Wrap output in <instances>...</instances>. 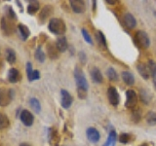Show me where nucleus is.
Returning <instances> with one entry per match:
<instances>
[{"label": "nucleus", "mask_w": 156, "mask_h": 146, "mask_svg": "<svg viewBox=\"0 0 156 146\" xmlns=\"http://www.w3.org/2000/svg\"><path fill=\"white\" fill-rule=\"evenodd\" d=\"M14 97V90L9 88H0V106H7Z\"/></svg>", "instance_id": "4"}, {"label": "nucleus", "mask_w": 156, "mask_h": 146, "mask_svg": "<svg viewBox=\"0 0 156 146\" xmlns=\"http://www.w3.org/2000/svg\"><path fill=\"white\" fill-rule=\"evenodd\" d=\"M5 55H6V61L10 64H14L17 61V55L16 52L14 51V49L12 48H7L5 51Z\"/></svg>", "instance_id": "22"}, {"label": "nucleus", "mask_w": 156, "mask_h": 146, "mask_svg": "<svg viewBox=\"0 0 156 146\" xmlns=\"http://www.w3.org/2000/svg\"><path fill=\"white\" fill-rule=\"evenodd\" d=\"M140 99H141V101L144 102V103L147 104L148 102L150 101V99H151L150 95L148 94L147 91H146V90L141 89V90H140Z\"/></svg>", "instance_id": "33"}, {"label": "nucleus", "mask_w": 156, "mask_h": 146, "mask_svg": "<svg viewBox=\"0 0 156 146\" xmlns=\"http://www.w3.org/2000/svg\"><path fill=\"white\" fill-rule=\"evenodd\" d=\"M17 27H18L19 33H20V35H21L22 39L23 41H26L29 37V35H30V30H29V28L23 23H19Z\"/></svg>", "instance_id": "20"}, {"label": "nucleus", "mask_w": 156, "mask_h": 146, "mask_svg": "<svg viewBox=\"0 0 156 146\" xmlns=\"http://www.w3.org/2000/svg\"><path fill=\"white\" fill-rule=\"evenodd\" d=\"M121 77H122V80L125 82L126 85L128 86H132L135 84V77L134 75L132 74L131 72L129 71H123L121 73Z\"/></svg>", "instance_id": "21"}, {"label": "nucleus", "mask_w": 156, "mask_h": 146, "mask_svg": "<svg viewBox=\"0 0 156 146\" xmlns=\"http://www.w3.org/2000/svg\"><path fill=\"white\" fill-rule=\"evenodd\" d=\"M29 104H30L32 110L35 112V113L39 114L41 111V104L39 100L36 99V97H31L30 99H29Z\"/></svg>", "instance_id": "27"}, {"label": "nucleus", "mask_w": 156, "mask_h": 146, "mask_svg": "<svg viewBox=\"0 0 156 146\" xmlns=\"http://www.w3.org/2000/svg\"><path fill=\"white\" fill-rule=\"evenodd\" d=\"M81 31H82V36H83V38L85 39V41L87 43L91 44V45H93V39H92V37L90 35V33L88 32V30H86L85 28H83Z\"/></svg>", "instance_id": "36"}, {"label": "nucleus", "mask_w": 156, "mask_h": 146, "mask_svg": "<svg viewBox=\"0 0 156 146\" xmlns=\"http://www.w3.org/2000/svg\"><path fill=\"white\" fill-rule=\"evenodd\" d=\"M96 9H97V1H93V12L96 13Z\"/></svg>", "instance_id": "44"}, {"label": "nucleus", "mask_w": 156, "mask_h": 146, "mask_svg": "<svg viewBox=\"0 0 156 146\" xmlns=\"http://www.w3.org/2000/svg\"><path fill=\"white\" fill-rule=\"evenodd\" d=\"M53 13H54V7L52 5H45V6L41 9V11L39 12L38 23L44 24L49 19V18L52 16Z\"/></svg>", "instance_id": "6"}, {"label": "nucleus", "mask_w": 156, "mask_h": 146, "mask_svg": "<svg viewBox=\"0 0 156 146\" xmlns=\"http://www.w3.org/2000/svg\"><path fill=\"white\" fill-rule=\"evenodd\" d=\"M136 103H138V96H136V92L134 90H127L126 92V102L125 106L128 108L133 109L136 107Z\"/></svg>", "instance_id": "8"}, {"label": "nucleus", "mask_w": 156, "mask_h": 146, "mask_svg": "<svg viewBox=\"0 0 156 146\" xmlns=\"http://www.w3.org/2000/svg\"><path fill=\"white\" fill-rule=\"evenodd\" d=\"M74 78H75V82L77 88H82V89H86L88 90L89 85H88V82L86 79V76L83 72L82 68L79 66H76L74 69Z\"/></svg>", "instance_id": "5"}, {"label": "nucleus", "mask_w": 156, "mask_h": 146, "mask_svg": "<svg viewBox=\"0 0 156 146\" xmlns=\"http://www.w3.org/2000/svg\"><path fill=\"white\" fill-rule=\"evenodd\" d=\"M20 119H21L22 123L26 127H31L34 122V116L29 110L23 109L20 113Z\"/></svg>", "instance_id": "10"}, {"label": "nucleus", "mask_w": 156, "mask_h": 146, "mask_svg": "<svg viewBox=\"0 0 156 146\" xmlns=\"http://www.w3.org/2000/svg\"><path fill=\"white\" fill-rule=\"evenodd\" d=\"M40 9V2L39 1H30L27 6V13L29 15H35Z\"/></svg>", "instance_id": "24"}, {"label": "nucleus", "mask_w": 156, "mask_h": 146, "mask_svg": "<svg viewBox=\"0 0 156 146\" xmlns=\"http://www.w3.org/2000/svg\"><path fill=\"white\" fill-rule=\"evenodd\" d=\"M48 28H49V30H50L53 34H55V35L62 36L66 31V23L62 19H60V18L51 19L50 21H49Z\"/></svg>", "instance_id": "1"}, {"label": "nucleus", "mask_w": 156, "mask_h": 146, "mask_svg": "<svg viewBox=\"0 0 156 146\" xmlns=\"http://www.w3.org/2000/svg\"><path fill=\"white\" fill-rule=\"evenodd\" d=\"M20 146H32L31 144H29V143H27V142H23V143H21L20 144Z\"/></svg>", "instance_id": "45"}, {"label": "nucleus", "mask_w": 156, "mask_h": 146, "mask_svg": "<svg viewBox=\"0 0 156 146\" xmlns=\"http://www.w3.org/2000/svg\"><path fill=\"white\" fill-rule=\"evenodd\" d=\"M7 78H8V81L10 83H18L22 80V74L17 68L12 67L8 70Z\"/></svg>", "instance_id": "15"}, {"label": "nucleus", "mask_w": 156, "mask_h": 146, "mask_svg": "<svg viewBox=\"0 0 156 146\" xmlns=\"http://www.w3.org/2000/svg\"><path fill=\"white\" fill-rule=\"evenodd\" d=\"M123 23L126 27L132 29V28L136 27V21L135 17L131 13H126L123 16Z\"/></svg>", "instance_id": "16"}, {"label": "nucleus", "mask_w": 156, "mask_h": 146, "mask_svg": "<svg viewBox=\"0 0 156 146\" xmlns=\"http://www.w3.org/2000/svg\"><path fill=\"white\" fill-rule=\"evenodd\" d=\"M56 46L58 48V50L60 53H63L66 52L67 49H68V42H67V39L66 36H60L56 41Z\"/></svg>", "instance_id": "19"}, {"label": "nucleus", "mask_w": 156, "mask_h": 146, "mask_svg": "<svg viewBox=\"0 0 156 146\" xmlns=\"http://www.w3.org/2000/svg\"><path fill=\"white\" fill-rule=\"evenodd\" d=\"M136 69H138V72L140 73V75L144 78V79L147 80L149 79L150 77V70H149V67L147 64H144V63H138L136 64Z\"/></svg>", "instance_id": "17"}, {"label": "nucleus", "mask_w": 156, "mask_h": 146, "mask_svg": "<svg viewBox=\"0 0 156 146\" xmlns=\"http://www.w3.org/2000/svg\"><path fill=\"white\" fill-rule=\"evenodd\" d=\"M16 4H17V6L19 7L20 11H21V13H23V6L22 5L21 1H19V0H17V1H16Z\"/></svg>", "instance_id": "42"}, {"label": "nucleus", "mask_w": 156, "mask_h": 146, "mask_svg": "<svg viewBox=\"0 0 156 146\" xmlns=\"http://www.w3.org/2000/svg\"><path fill=\"white\" fill-rule=\"evenodd\" d=\"M39 41H38V47H41V45L43 43H45L47 41V35L45 33H40L39 34Z\"/></svg>", "instance_id": "40"}, {"label": "nucleus", "mask_w": 156, "mask_h": 146, "mask_svg": "<svg viewBox=\"0 0 156 146\" xmlns=\"http://www.w3.org/2000/svg\"><path fill=\"white\" fill-rule=\"evenodd\" d=\"M61 96H62L61 103H62V108L68 109L71 106L72 102H73V97H72V96L66 90H65V89H62L61 91Z\"/></svg>", "instance_id": "11"}, {"label": "nucleus", "mask_w": 156, "mask_h": 146, "mask_svg": "<svg viewBox=\"0 0 156 146\" xmlns=\"http://www.w3.org/2000/svg\"><path fill=\"white\" fill-rule=\"evenodd\" d=\"M105 2L108 3L109 5H114V4L119 3L118 1H117V0H105Z\"/></svg>", "instance_id": "43"}, {"label": "nucleus", "mask_w": 156, "mask_h": 146, "mask_svg": "<svg viewBox=\"0 0 156 146\" xmlns=\"http://www.w3.org/2000/svg\"><path fill=\"white\" fill-rule=\"evenodd\" d=\"M10 126V120L3 112H0V130L7 129Z\"/></svg>", "instance_id": "30"}, {"label": "nucleus", "mask_w": 156, "mask_h": 146, "mask_svg": "<svg viewBox=\"0 0 156 146\" xmlns=\"http://www.w3.org/2000/svg\"><path fill=\"white\" fill-rule=\"evenodd\" d=\"M90 75L92 80L94 81L95 83H98V84H101V83L104 81V76H102L101 71L99 69L98 67H93L91 71H90Z\"/></svg>", "instance_id": "18"}, {"label": "nucleus", "mask_w": 156, "mask_h": 146, "mask_svg": "<svg viewBox=\"0 0 156 146\" xmlns=\"http://www.w3.org/2000/svg\"><path fill=\"white\" fill-rule=\"evenodd\" d=\"M86 135L88 140L92 143H97L99 142L101 139V134L100 131L98 130L96 128H93V127H90L86 130Z\"/></svg>", "instance_id": "12"}, {"label": "nucleus", "mask_w": 156, "mask_h": 146, "mask_svg": "<svg viewBox=\"0 0 156 146\" xmlns=\"http://www.w3.org/2000/svg\"><path fill=\"white\" fill-rule=\"evenodd\" d=\"M48 140L52 146H58L61 142V135L58 134L57 128L51 127L48 130Z\"/></svg>", "instance_id": "7"}, {"label": "nucleus", "mask_w": 156, "mask_h": 146, "mask_svg": "<svg viewBox=\"0 0 156 146\" xmlns=\"http://www.w3.org/2000/svg\"><path fill=\"white\" fill-rule=\"evenodd\" d=\"M106 75H107V77H108V79L110 81H117V80H118V74H117V72L115 71V69L113 67L107 68Z\"/></svg>", "instance_id": "32"}, {"label": "nucleus", "mask_w": 156, "mask_h": 146, "mask_svg": "<svg viewBox=\"0 0 156 146\" xmlns=\"http://www.w3.org/2000/svg\"><path fill=\"white\" fill-rule=\"evenodd\" d=\"M146 121L149 125L156 124V114L154 112H148L147 115H146Z\"/></svg>", "instance_id": "35"}, {"label": "nucleus", "mask_w": 156, "mask_h": 146, "mask_svg": "<svg viewBox=\"0 0 156 146\" xmlns=\"http://www.w3.org/2000/svg\"><path fill=\"white\" fill-rule=\"evenodd\" d=\"M117 140V134L114 130H111L109 131V134H108V137H107L106 142L105 143L104 146H114L115 142Z\"/></svg>", "instance_id": "26"}, {"label": "nucleus", "mask_w": 156, "mask_h": 146, "mask_svg": "<svg viewBox=\"0 0 156 146\" xmlns=\"http://www.w3.org/2000/svg\"><path fill=\"white\" fill-rule=\"evenodd\" d=\"M131 119L134 123H139L141 119V114H140V109H135L132 111V116Z\"/></svg>", "instance_id": "34"}, {"label": "nucleus", "mask_w": 156, "mask_h": 146, "mask_svg": "<svg viewBox=\"0 0 156 146\" xmlns=\"http://www.w3.org/2000/svg\"><path fill=\"white\" fill-rule=\"evenodd\" d=\"M46 50H47V55L51 60H57V58L60 57V52H58V48L56 46V43L48 42L46 46Z\"/></svg>", "instance_id": "14"}, {"label": "nucleus", "mask_w": 156, "mask_h": 146, "mask_svg": "<svg viewBox=\"0 0 156 146\" xmlns=\"http://www.w3.org/2000/svg\"><path fill=\"white\" fill-rule=\"evenodd\" d=\"M147 65L149 67V70H150V75L152 77V80H153V85L156 89V63L153 61H148L147 62Z\"/></svg>", "instance_id": "28"}, {"label": "nucleus", "mask_w": 156, "mask_h": 146, "mask_svg": "<svg viewBox=\"0 0 156 146\" xmlns=\"http://www.w3.org/2000/svg\"><path fill=\"white\" fill-rule=\"evenodd\" d=\"M140 146H149V145H148V143H141Z\"/></svg>", "instance_id": "46"}, {"label": "nucleus", "mask_w": 156, "mask_h": 146, "mask_svg": "<svg viewBox=\"0 0 156 146\" xmlns=\"http://www.w3.org/2000/svg\"><path fill=\"white\" fill-rule=\"evenodd\" d=\"M77 95L80 99H85L88 95V90L82 89V88H77Z\"/></svg>", "instance_id": "37"}, {"label": "nucleus", "mask_w": 156, "mask_h": 146, "mask_svg": "<svg viewBox=\"0 0 156 146\" xmlns=\"http://www.w3.org/2000/svg\"><path fill=\"white\" fill-rule=\"evenodd\" d=\"M79 58H80V61L82 62V64H85L86 61H87V56H86V54L83 51L79 52Z\"/></svg>", "instance_id": "41"}, {"label": "nucleus", "mask_w": 156, "mask_h": 146, "mask_svg": "<svg viewBox=\"0 0 156 146\" xmlns=\"http://www.w3.org/2000/svg\"><path fill=\"white\" fill-rule=\"evenodd\" d=\"M26 68H27V79L29 77L31 76L32 72H33V68H32V64L30 61H27V65H26Z\"/></svg>", "instance_id": "39"}, {"label": "nucleus", "mask_w": 156, "mask_h": 146, "mask_svg": "<svg viewBox=\"0 0 156 146\" xmlns=\"http://www.w3.org/2000/svg\"><path fill=\"white\" fill-rule=\"evenodd\" d=\"M4 12H5V17H7L8 19H12L14 22L18 19V16L16 12L14 11L13 7L10 6V5H6V6L4 7Z\"/></svg>", "instance_id": "23"}, {"label": "nucleus", "mask_w": 156, "mask_h": 146, "mask_svg": "<svg viewBox=\"0 0 156 146\" xmlns=\"http://www.w3.org/2000/svg\"><path fill=\"white\" fill-rule=\"evenodd\" d=\"M70 7L76 14H82L86 11V4L83 0H70Z\"/></svg>", "instance_id": "13"}, {"label": "nucleus", "mask_w": 156, "mask_h": 146, "mask_svg": "<svg viewBox=\"0 0 156 146\" xmlns=\"http://www.w3.org/2000/svg\"><path fill=\"white\" fill-rule=\"evenodd\" d=\"M0 26H1L2 32L6 36L12 35V34H14L18 29V27H16V26H15L14 21L8 19L7 17H5V16L2 17L1 22H0Z\"/></svg>", "instance_id": "3"}, {"label": "nucleus", "mask_w": 156, "mask_h": 146, "mask_svg": "<svg viewBox=\"0 0 156 146\" xmlns=\"http://www.w3.org/2000/svg\"><path fill=\"white\" fill-rule=\"evenodd\" d=\"M134 139H135V136L134 135H132L130 134H126V133L121 134L119 135V138H118L119 142L123 143V144H128V143L132 142V141H133Z\"/></svg>", "instance_id": "29"}, {"label": "nucleus", "mask_w": 156, "mask_h": 146, "mask_svg": "<svg viewBox=\"0 0 156 146\" xmlns=\"http://www.w3.org/2000/svg\"><path fill=\"white\" fill-rule=\"evenodd\" d=\"M34 57H35V60L39 62H44L46 60V55L45 53L42 51L41 47H38L36 49L35 53H34Z\"/></svg>", "instance_id": "31"}, {"label": "nucleus", "mask_w": 156, "mask_h": 146, "mask_svg": "<svg viewBox=\"0 0 156 146\" xmlns=\"http://www.w3.org/2000/svg\"><path fill=\"white\" fill-rule=\"evenodd\" d=\"M40 79V72H39V70H36L34 69L31 76L28 78V81L29 82H32V81H35V80H39Z\"/></svg>", "instance_id": "38"}, {"label": "nucleus", "mask_w": 156, "mask_h": 146, "mask_svg": "<svg viewBox=\"0 0 156 146\" xmlns=\"http://www.w3.org/2000/svg\"><path fill=\"white\" fill-rule=\"evenodd\" d=\"M96 38H97L98 43H99L102 48L107 49V41H106V38L105 36L104 32L101 30H98L96 33Z\"/></svg>", "instance_id": "25"}, {"label": "nucleus", "mask_w": 156, "mask_h": 146, "mask_svg": "<svg viewBox=\"0 0 156 146\" xmlns=\"http://www.w3.org/2000/svg\"><path fill=\"white\" fill-rule=\"evenodd\" d=\"M107 99H108V101L110 102L111 105L113 106H117L120 102V96L118 91L116 90V88L111 86L108 88L107 90Z\"/></svg>", "instance_id": "9"}, {"label": "nucleus", "mask_w": 156, "mask_h": 146, "mask_svg": "<svg viewBox=\"0 0 156 146\" xmlns=\"http://www.w3.org/2000/svg\"><path fill=\"white\" fill-rule=\"evenodd\" d=\"M134 41L136 45L140 49H147L150 45V39L148 34L144 30H138L135 34Z\"/></svg>", "instance_id": "2"}]
</instances>
